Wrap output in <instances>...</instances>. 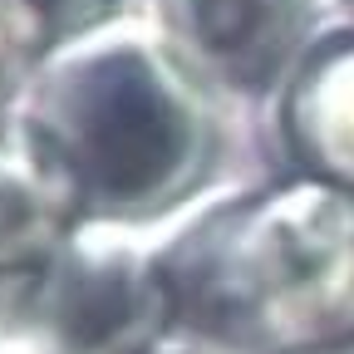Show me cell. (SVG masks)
Instances as JSON below:
<instances>
[{"label":"cell","mask_w":354,"mask_h":354,"mask_svg":"<svg viewBox=\"0 0 354 354\" xmlns=\"http://www.w3.org/2000/svg\"><path fill=\"white\" fill-rule=\"evenodd\" d=\"M6 133L79 227H162L207 192L221 153L216 94L133 10L50 44Z\"/></svg>","instance_id":"obj_1"},{"label":"cell","mask_w":354,"mask_h":354,"mask_svg":"<svg viewBox=\"0 0 354 354\" xmlns=\"http://www.w3.org/2000/svg\"><path fill=\"white\" fill-rule=\"evenodd\" d=\"M172 330L227 354L354 349V192L315 177L202 192L158 227Z\"/></svg>","instance_id":"obj_2"},{"label":"cell","mask_w":354,"mask_h":354,"mask_svg":"<svg viewBox=\"0 0 354 354\" xmlns=\"http://www.w3.org/2000/svg\"><path fill=\"white\" fill-rule=\"evenodd\" d=\"M158 227H74L25 305L20 354H148L172 339Z\"/></svg>","instance_id":"obj_3"},{"label":"cell","mask_w":354,"mask_h":354,"mask_svg":"<svg viewBox=\"0 0 354 354\" xmlns=\"http://www.w3.org/2000/svg\"><path fill=\"white\" fill-rule=\"evenodd\" d=\"M325 10L330 0H143L138 15L216 99H276Z\"/></svg>","instance_id":"obj_4"},{"label":"cell","mask_w":354,"mask_h":354,"mask_svg":"<svg viewBox=\"0 0 354 354\" xmlns=\"http://www.w3.org/2000/svg\"><path fill=\"white\" fill-rule=\"evenodd\" d=\"M271 104L290 167L354 192V20L325 25L315 35Z\"/></svg>","instance_id":"obj_5"},{"label":"cell","mask_w":354,"mask_h":354,"mask_svg":"<svg viewBox=\"0 0 354 354\" xmlns=\"http://www.w3.org/2000/svg\"><path fill=\"white\" fill-rule=\"evenodd\" d=\"M74 227L79 216L0 123V290L30 295V286L74 236Z\"/></svg>","instance_id":"obj_6"},{"label":"cell","mask_w":354,"mask_h":354,"mask_svg":"<svg viewBox=\"0 0 354 354\" xmlns=\"http://www.w3.org/2000/svg\"><path fill=\"white\" fill-rule=\"evenodd\" d=\"M50 50V30L30 0H0V123H6L15 94L25 88L30 69Z\"/></svg>","instance_id":"obj_7"},{"label":"cell","mask_w":354,"mask_h":354,"mask_svg":"<svg viewBox=\"0 0 354 354\" xmlns=\"http://www.w3.org/2000/svg\"><path fill=\"white\" fill-rule=\"evenodd\" d=\"M30 6L39 10L44 30H50V44L74 39L84 30H94V25L123 15V0H30Z\"/></svg>","instance_id":"obj_8"},{"label":"cell","mask_w":354,"mask_h":354,"mask_svg":"<svg viewBox=\"0 0 354 354\" xmlns=\"http://www.w3.org/2000/svg\"><path fill=\"white\" fill-rule=\"evenodd\" d=\"M20 305H25V295H6V290H0V344H10V339H15Z\"/></svg>","instance_id":"obj_9"},{"label":"cell","mask_w":354,"mask_h":354,"mask_svg":"<svg viewBox=\"0 0 354 354\" xmlns=\"http://www.w3.org/2000/svg\"><path fill=\"white\" fill-rule=\"evenodd\" d=\"M148 354H227V349L202 344V339H187V335H172V339H162V344H158V349H148Z\"/></svg>","instance_id":"obj_10"},{"label":"cell","mask_w":354,"mask_h":354,"mask_svg":"<svg viewBox=\"0 0 354 354\" xmlns=\"http://www.w3.org/2000/svg\"><path fill=\"white\" fill-rule=\"evenodd\" d=\"M330 6H339V15H344V20H354V0H330Z\"/></svg>","instance_id":"obj_11"},{"label":"cell","mask_w":354,"mask_h":354,"mask_svg":"<svg viewBox=\"0 0 354 354\" xmlns=\"http://www.w3.org/2000/svg\"><path fill=\"white\" fill-rule=\"evenodd\" d=\"M0 354H20V349H10V344H0Z\"/></svg>","instance_id":"obj_12"}]
</instances>
